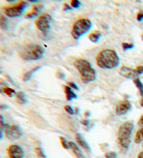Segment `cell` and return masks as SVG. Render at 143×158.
<instances>
[{
	"mask_svg": "<svg viewBox=\"0 0 143 158\" xmlns=\"http://www.w3.org/2000/svg\"><path fill=\"white\" fill-rule=\"evenodd\" d=\"M97 64L103 69H112L119 64V57L113 50H103L97 56Z\"/></svg>",
	"mask_w": 143,
	"mask_h": 158,
	"instance_id": "obj_1",
	"label": "cell"
},
{
	"mask_svg": "<svg viewBox=\"0 0 143 158\" xmlns=\"http://www.w3.org/2000/svg\"><path fill=\"white\" fill-rule=\"evenodd\" d=\"M73 65L80 74L82 82L87 84L97 79V73L89 61L84 59H76Z\"/></svg>",
	"mask_w": 143,
	"mask_h": 158,
	"instance_id": "obj_2",
	"label": "cell"
},
{
	"mask_svg": "<svg viewBox=\"0 0 143 158\" xmlns=\"http://www.w3.org/2000/svg\"><path fill=\"white\" fill-rule=\"evenodd\" d=\"M134 125L132 122L127 121L121 125L117 133V141L119 145L122 149L126 150L128 149L130 146L131 135L133 132Z\"/></svg>",
	"mask_w": 143,
	"mask_h": 158,
	"instance_id": "obj_3",
	"label": "cell"
},
{
	"mask_svg": "<svg viewBox=\"0 0 143 158\" xmlns=\"http://www.w3.org/2000/svg\"><path fill=\"white\" fill-rule=\"evenodd\" d=\"M44 50L41 45L37 44H29L22 49L20 56L26 61H36L43 57Z\"/></svg>",
	"mask_w": 143,
	"mask_h": 158,
	"instance_id": "obj_4",
	"label": "cell"
},
{
	"mask_svg": "<svg viewBox=\"0 0 143 158\" xmlns=\"http://www.w3.org/2000/svg\"><path fill=\"white\" fill-rule=\"evenodd\" d=\"M92 27V23L87 18H82L77 20L74 23L71 34L76 40H78L82 35L89 31Z\"/></svg>",
	"mask_w": 143,
	"mask_h": 158,
	"instance_id": "obj_5",
	"label": "cell"
},
{
	"mask_svg": "<svg viewBox=\"0 0 143 158\" xmlns=\"http://www.w3.org/2000/svg\"><path fill=\"white\" fill-rule=\"evenodd\" d=\"M28 6V3L26 2H20L18 4L13 6L6 7L4 9V13L8 17L16 18L20 16L26 8Z\"/></svg>",
	"mask_w": 143,
	"mask_h": 158,
	"instance_id": "obj_6",
	"label": "cell"
},
{
	"mask_svg": "<svg viewBox=\"0 0 143 158\" xmlns=\"http://www.w3.org/2000/svg\"><path fill=\"white\" fill-rule=\"evenodd\" d=\"M51 20V17L48 14H43L40 15L38 18L35 22L36 26L37 28L42 31L44 34H47L50 30V22Z\"/></svg>",
	"mask_w": 143,
	"mask_h": 158,
	"instance_id": "obj_7",
	"label": "cell"
},
{
	"mask_svg": "<svg viewBox=\"0 0 143 158\" xmlns=\"http://www.w3.org/2000/svg\"><path fill=\"white\" fill-rule=\"evenodd\" d=\"M5 135L9 139L16 140L22 137L23 132L20 127L17 125H6V128H5Z\"/></svg>",
	"mask_w": 143,
	"mask_h": 158,
	"instance_id": "obj_8",
	"label": "cell"
},
{
	"mask_svg": "<svg viewBox=\"0 0 143 158\" xmlns=\"http://www.w3.org/2000/svg\"><path fill=\"white\" fill-rule=\"evenodd\" d=\"M131 107L132 105L131 104V102H129L128 100L124 99L122 100V101L118 103L115 111H116L117 115L118 116L124 115V114L128 113V111L131 110Z\"/></svg>",
	"mask_w": 143,
	"mask_h": 158,
	"instance_id": "obj_9",
	"label": "cell"
},
{
	"mask_svg": "<svg viewBox=\"0 0 143 158\" xmlns=\"http://www.w3.org/2000/svg\"><path fill=\"white\" fill-rule=\"evenodd\" d=\"M7 151L9 158H23L24 157V151L23 148L16 144L9 146Z\"/></svg>",
	"mask_w": 143,
	"mask_h": 158,
	"instance_id": "obj_10",
	"label": "cell"
},
{
	"mask_svg": "<svg viewBox=\"0 0 143 158\" xmlns=\"http://www.w3.org/2000/svg\"><path fill=\"white\" fill-rule=\"evenodd\" d=\"M119 74L127 79H136L138 76V74L136 69H132L131 68L123 66L119 70Z\"/></svg>",
	"mask_w": 143,
	"mask_h": 158,
	"instance_id": "obj_11",
	"label": "cell"
},
{
	"mask_svg": "<svg viewBox=\"0 0 143 158\" xmlns=\"http://www.w3.org/2000/svg\"><path fill=\"white\" fill-rule=\"evenodd\" d=\"M43 8V6L41 4L34 5V6H33L31 11L29 12L25 15V18L27 19H32L35 17H37V16L41 13V10H42Z\"/></svg>",
	"mask_w": 143,
	"mask_h": 158,
	"instance_id": "obj_12",
	"label": "cell"
},
{
	"mask_svg": "<svg viewBox=\"0 0 143 158\" xmlns=\"http://www.w3.org/2000/svg\"><path fill=\"white\" fill-rule=\"evenodd\" d=\"M76 139L79 145L85 151H87L88 152H91V148L89 146V144L87 143V141L84 140V139L82 137V136L80 134L77 133L76 135Z\"/></svg>",
	"mask_w": 143,
	"mask_h": 158,
	"instance_id": "obj_13",
	"label": "cell"
},
{
	"mask_svg": "<svg viewBox=\"0 0 143 158\" xmlns=\"http://www.w3.org/2000/svg\"><path fill=\"white\" fill-rule=\"evenodd\" d=\"M68 144H69L70 148L72 150V151L73 152V153L75 154L77 158H85L83 154L82 153L80 149L78 148V146H77L75 143L72 142V141H68Z\"/></svg>",
	"mask_w": 143,
	"mask_h": 158,
	"instance_id": "obj_14",
	"label": "cell"
},
{
	"mask_svg": "<svg viewBox=\"0 0 143 158\" xmlns=\"http://www.w3.org/2000/svg\"><path fill=\"white\" fill-rule=\"evenodd\" d=\"M64 91L66 94V98L68 101H71L73 99H76L78 96L77 95L73 92L72 89L70 86H65L64 87Z\"/></svg>",
	"mask_w": 143,
	"mask_h": 158,
	"instance_id": "obj_15",
	"label": "cell"
},
{
	"mask_svg": "<svg viewBox=\"0 0 143 158\" xmlns=\"http://www.w3.org/2000/svg\"><path fill=\"white\" fill-rule=\"evenodd\" d=\"M15 100L20 105H24L27 102V100L26 99L25 95L23 92L19 91L15 95Z\"/></svg>",
	"mask_w": 143,
	"mask_h": 158,
	"instance_id": "obj_16",
	"label": "cell"
},
{
	"mask_svg": "<svg viewBox=\"0 0 143 158\" xmlns=\"http://www.w3.org/2000/svg\"><path fill=\"white\" fill-rule=\"evenodd\" d=\"M0 28L3 30L9 29V21L4 15L0 14Z\"/></svg>",
	"mask_w": 143,
	"mask_h": 158,
	"instance_id": "obj_17",
	"label": "cell"
},
{
	"mask_svg": "<svg viewBox=\"0 0 143 158\" xmlns=\"http://www.w3.org/2000/svg\"><path fill=\"white\" fill-rule=\"evenodd\" d=\"M101 36V34L100 33V31H96L94 32H92V33H91L89 35V39L92 43H98V40H99Z\"/></svg>",
	"mask_w": 143,
	"mask_h": 158,
	"instance_id": "obj_18",
	"label": "cell"
},
{
	"mask_svg": "<svg viewBox=\"0 0 143 158\" xmlns=\"http://www.w3.org/2000/svg\"><path fill=\"white\" fill-rule=\"evenodd\" d=\"M143 141V128L138 130L136 134L134 141L136 143H140Z\"/></svg>",
	"mask_w": 143,
	"mask_h": 158,
	"instance_id": "obj_19",
	"label": "cell"
},
{
	"mask_svg": "<svg viewBox=\"0 0 143 158\" xmlns=\"http://www.w3.org/2000/svg\"><path fill=\"white\" fill-rule=\"evenodd\" d=\"M2 91H3L4 94H5L8 96L9 97H13L14 95H16V93L14 89H13L11 88H10V87H8V86H4L2 88Z\"/></svg>",
	"mask_w": 143,
	"mask_h": 158,
	"instance_id": "obj_20",
	"label": "cell"
},
{
	"mask_svg": "<svg viewBox=\"0 0 143 158\" xmlns=\"http://www.w3.org/2000/svg\"><path fill=\"white\" fill-rule=\"evenodd\" d=\"M39 69H41V67H37V68H35V69L31 70L30 71H28L27 73H25V74H24V77H23V80L24 81H29L30 79L32 78L33 74H34V73L36 71H37V70Z\"/></svg>",
	"mask_w": 143,
	"mask_h": 158,
	"instance_id": "obj_21",
	"label": "cell"
},
{
	"mask_svg": "<svg viewBox=\"0 0 143 158\" xmlns=\"http://www.w3.org/2000/svg\"><path fill=\"white\" fill-rule=\"evenodd\" d=\"M133 83L135 84V85L138 89L140 93V95L142 96H143V84L141 82V81L140 80L139 78H136L133 80Z\"/></svg>",
	"mask_w": 143,
	"mask_h": 158,
	"instance_id": "obj_22",
	"label": "cell"
},
{
	"mask_svg": "<svg viewBox=\"0 0 143 158\" xmlns=\"http://www.w3.org/2000/svg\"><path fill=\"white\" fill-rule=\"evenodd\" d=\"M6 127V124H5L4 121V117L2 115H0V139L3 137V132L5 130Z\"/></svg>",
	"mask_w": 143,
	"mask_h": 158,
	"instance_id": "obj_23",
	"label": "cell"
},
{
	"mask_svg": "<svg viewBox=\"0 0 143 158\" xmlns=\"http://www.w3.org/2000/svg\"><path fill=\"white\" fill-rule=\"evenodd\" d=\"M59 139H60V142H61L62 146L64 147L65 149H69V144H68V141L64 137H59Z\"/></svg>",
	"mask_w": 143,
	"mask_h": 158,
	"instance_id": "obj_24",
	"label": "cell"
},
{
	"mask_svg": "<svg viewBox=\"0 0 143 158\" xmlns=\"http://www.w3.org/2000/svg\"><path fill=\"white\" fill-rule=\"evenodd\" d=\"M134 48V45L132 43H124L122 44V48L124 51H126L128 50H130Z\"/></svg>",
	"mask_w": 143,
	"mask_h": 158,
	"instance_id": "obj_25",
	"label": "cell"
},
{
	"mask_svg": "<svg viewBox=\"0 0 143 158\" xmlns=\"http://www.w3.org/2000/svg\"><path fill=\"white\" fill-rule=\"evenodd\" d=\"M71 6L74 9H78L80 6L81 3L80 1H78V0H72V1L71 2Z\"/></svg>",
	"mask_w": 143,
	"mask_h": 158,
	"instance_id": "obj_26",
	"label": "cell"
},
{
	"mask_svg": "<svg viewBox=\"0 0 143 158\" xmlns=\"http://www.w3.org/2000/svg\"><path fill=\"white\" fill-rule=\"evenodd\" d=\"M35 151L37 152V154L38 155V156L41 157H43V158H46V155L45 153H44V152L43 151V149L41 148H37L35 149Z\"/></svg>",
	"mask_w": 143,
	"mask_h": 158,
	"instance_id": "obj_27",
	"label": "cell"
},
{
	"mask_svg": "<svg viewBox=\"0 0 143 158\" xmlns=\"http://www.w3.org/2000/svg\"><path fill=\"white\" fill-rule=\"evenodd\" d=\"M105 155L106 158H117V154L114 151L106 152Z\"/></svg>",
	"mask_w": 143,
	"mask_h": 158,
	"instance_id": "obj_28",
	"label": "cell"
},
{
	"mask_svg": "<svg viewBox=\"0 0 143 158\" xmlns=\"http://www.w3.org/2000/svg\"><path fill=\"white\" fill-rule=\"evenodd\" d=\"M64 109H65L66 111H67L68 114H71V115H73V114H75V111H74V110H73L72 107H71L70 105H66L65 107H64Z\"/></svg>",
	"mask_w": 143,
	"mask_h": 158,
	"instance_id": "obj_29",
	"label": "cell"
},
{
	"mask_svg": "<svg viewBox=\"0 0 143 158\" xmlns=\"http://www.w3.org/2000/svg\"><path fill=\"white\" fill-rule=\"evenodd\" d=\"M136 71L137 73V74H138V75H142L143 73V66H137L136 69Z\"/></svg>",
	"mask_w": 143,
	"mask_h": 158,
	"instance_id": "obj_30",
	"label": "cell"
},
{
	"mask_svg": "<svg viewBox=\"0 0 143 158\" xmlns=\"http://www.w3.org/2000/svg\"><path fill=\"white\" fill-rule=\"evenodd\" d=\"M137 20L138 21H142L143 20V12L140 11L137 14Z\"/></svg>",
	"mask_w": 143,
	"mask_h": 158,
	"instance_id": "obj_31",
	"label": "cell"
},
{
	"mask_svg": "<svg viewBox=\"0 0 143 158\" xmlns=\"http://www.w3.org/2000/svg\"><path fill=\"white\" fill-rule=\"evenodd\" d=\"M68 86H70L71 89H74L76 90H79L78 86H77L76 84H74L73 82H68Z\"/></svg>",
	"mask_w": 143,
	"mask_h": 158,
	"instance_id": "obj_32",
	"label": "cell"
},
{
	"mask_svg": "<svg viewBox=\"0 0 143 158\" xmlns=\"http://www.w3.org/2000/svg\"><path fill=\"white\" fill-rule=\"evenodd\" d=\"M57 77H58V78L61 79V80H63V79L65 77V75L62 71H58V72H57Z\"/></svg>",
	"mask_w": 143,
	"mask_h": 158,
	"instance_id": "obj_33",
	"label": "cell"
},
{
	"mask_svg": "<svg viewBox=\"0 0 143 158\" xmlns=\"http://www.w3.org/2000/svg\"><path fill=\"white\" fill-rule=\"evenodd\" d=\"M137 125H138L140 127H141L143 128V114L141 116H140L139 121H138V122H137Z\"/></svg>",
	"mask_w": 143,
	"mask_h": 158,
	"instance_id": "obj_34",
	"label": "cell"
},
{
	"mask_svg": "<svg viewBox=\"0 0 143 158\" xmlns=\"http://www.w3.org/2000/svg\"><path fill=\"white\" fill-rule=\"evenodd\" d=\"M63 9H64V10H71L72 9V8L68 6L67 4H64V7H63Z\"/></svg>",
	"mask_w": 143,
	"mask_h": 158,
	"instance_id": "obj_35",
	"label": "cell"
},
{
	"mask_svg": "<svg viewBox=\"0 0 143 158\" xmlns=\"http://www.w3.org/2000/svg\"><path fill=\"white\" fill-rule=\"evenodd\" d=\"M82 124L83 125H85V126H87V125H89V121L88 120H83V121H81Z\"/></svg>",
	"mask_w": 143,
	"mask_h": 158,
	"instance_id": "obj_36",
	"label": "cell"
},
{
	"mask_svg": "<svg viewBox=\"0 0 143 158\" xmlns=\"http://www.w3.org/2000/svg\"><path fill=\"white\" fill-rule=\"evenodd\" d=\"M8 106L6 105H0V110H6Z\"/></svg>",
	"mask_w": 143,
	"mask_h": 158,
	"instance_id": "obj_37",
	"label": "cell"
},
{
	"mask_svg": "<svg viewBox=\"0 0 143 158\" xmlns=\"http://www.w3.org/2000/svg\"><path fill=\"white\" fill-rule=\"evenodd\" d=\"M137 158H143V152H140L137 155Z\"/></svg>",
	"mask_w": 143,
	"mask_h": 158,
	"instance_id": "obj_38",
	"label": "cell"
},
{
	"mask_svg": "<svg viewBox=\"0 0 143 158\" xmlns=\"http://www.w3.org/2000/svg\"><path fill=\"white\" fill-rule=\"evenodd\" d=\"M140 105H141L142 107H143V96H142V100H141V101H140Z\"/></svg>",
	"mask_w": 143,
	"mask_h": 158,
	"instance_id": "obj_39",
	"label": "cell"
},
{
	"mask_svg": "<svg viewBox=\"0 0 143 158\" xmlns=\"http://www.w3.org/2000/svg\"><path fill=\"white\" fill-rule=\"evenodd\" d=\"M142 41H143V35L142 36Z\"/></svg>",
	"mask_w": 143,
	"mask_h": 158,
	"instance_id": "obj_40",
	"label": "cell"
},
{
	"mask_svg": "<svg viewBox=\"0 0 143 158\" xmlns=\"http://www.w3.org/2000/svg\"><path fill=\"white\" fill-rule=\"evenodd\" d=\"M142 148H143V143H142Z\"/></svg>",
	"mask_w": 143,
	"mask_h": 158,
	"instance_id": "obj_41",
	"label": "cell"
},
{
	"mask_svg": "<svg viewBox=\"0 0 143 158\" xmlns=\"http://www.w3.org/2000/svg\"><path fill=\"white\" fill-rule=\"evenodd\" d=\"M0 73H1V71H0Z\"/></svg>",
	"mask_w": 143,
	"mask_h": 158,
	"instance_id": "obj_42",
	"label": "cell"
},
{
	"mask_svg": "<svg viewBox=\"0 0 143 158\" xmlns=\"http://www.w3.org/2000/svg\"><path fill=\"white\" fill-rule=\"evenodd\" d=\"M142 78H143V77H142Z\"/></svg>",
	"mask_w": 143,
	"mask_h": 158,
	"instance_id": "obj_43",
	"label": "cell"
}]
</instances>
